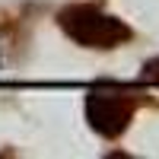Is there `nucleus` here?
<instances>
[{"instance_id": "1", "label": "nucleus", "mask_w": 159, "mask_h": 159, "mask_svg": "<svg viewBox=\"0 0 159 159\" xmlns=\"http://www.w3.org/2000/svg\"><path fill=\"white\" fill-rule=\"evenodd\" d=\"M54 22L73 45L89 51H115L134 42V29L121 16L102 10V3H92V0H76L61 7L54 13Z\"/></svg>"}, {"instance_id": "2", "label": "nucleus", "mask_w": 159, "mask_h": 159, "mask_svg": "<svg viewBox=\"0 0 159 159\" xmlns=\"http://www.w3.org/2000/svg\"><path fill=\"white\" fill-rule=\"evenodd\" d=\"M137 105H140V96L134 92V86H118L105 80L86 92L83 115H86V124L102 140H118L121 134H127V127L137 115Z\"/></svg>"}, {"instance_id": "3", "label": "nucleus", "mask_w": 159, "mask_h": 159, "mask_svg": "<svg viewBox=\"0 0 159 159\" xmlns=\"http://www.w3.org/2000/svg\"><path fill=\"white\" fill-rule=\"evenodd\" d=\"M140 83L159 86V54L150 57V61H143V67H140Z\"/></svg>"}]
</instances>
